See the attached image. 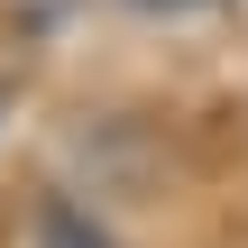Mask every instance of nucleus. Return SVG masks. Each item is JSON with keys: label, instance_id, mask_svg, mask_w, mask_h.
I'll return each mask as SVG.
<instances>
[{"label": "nucleus", "instance_id": "nucleus-1", "mask_svg": "<svg viewBox=\"0 0 248 248\" xmlns=\"http://www.w3.org/2000/svg\"><path fill=\"white\" fill-rule=\"evenodd\" d=\"M46 248H110V239H92V230H83V221L55 202V212H46Z\"/></svg>", "mask_w": 248, "mask_h": 248}, {"label": "nucleus", "instance_id": "nucleus-2", "mask_svg": "<svg viewBox=\"0 0 248 248\" xmlns=\"http://www.w3.org/2000/svg\"><path fill=\"white\" fill-rule=\"evenodd\" d=\"M138 9H202V0H138Z\"/></svg>", "mask_w": 248, "mask_h": 248}]
</instances>
